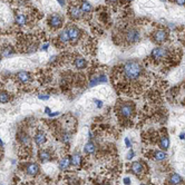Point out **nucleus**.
Instances as JSON below:
<instances>
[{
    "label": "nucleus",
    "mask_w": 185,
    "mask_h": 185,
    "mask_svg": "<svg viewBox=\"0 0 185 185\" xmlns=\"http://www.w3.org/2000/svg\"><path fill=\"white\" fill-rule=\"evenodd\" d=\"M142 71H143V67L140 65L138 61L135 60H130L127 61L124 68H123V73L125 77L128 80H136L140 78V76L142 75Z\"/></svg>",
    "instance_id": "obj_1"
},
{
    "label": "nucleus",
    "mask_w": 185,
    "mask_h": 185,
    "mask_svg": "<svg viewBox=\"0 0 185 185\" xmlns=\"http://www.w3.org/2000/svg\"><path fill=\"white\" fill-rule=\"evenodd\" d=\"M140 30L136 29V28H130L126 31L125 34V39L127 40V42L130 44H133V42H136L140 40Z\"/></svg>",
    "instance_id": "obj_2"
},
{
    "label": "nucleus",
    "mask_w": 185,
    "mask_h": 185,
    "mask_svg": "<svg viewBox=\"0 0 185 185\" xmlns=\"http://www.w3.org/2000/svg\"><path fill=\"white\" fill-rule=\"evenodd\" d=\"M133 112H134V107L132 104L125 103V104H122L118 108V113L122 117L124 118H130V116L133 115Z\"/></svg>",
    "instance_id": "obj_3"
},
{
    "label": "nucleus",
    "mask_w": 185,
    "mask_h": 185,
    "mask_svg": "<svg viewBox=\"0 0 185 185\" xmlns=\"http://www.w3.org/2000/svg\"><path fill=\"white\" fill-rule=\"evenodd\" d=\"M153 41L156 42V44H163V42H165L167 38H168V34H167V31L164 29H158L156 30L155 32L153 34Z\"/></svg>",
    "instance_id": "obj_4"
},
{
    "label": "nucleus",
    "mask_w": 185,
    "mask_h": 185,
    "mask_svg": "<svg viewBox=\"0 0 185 185\" xmlns=\"http://www.w3.org/2000/svg\"><path fill=\"white\" fill-rule=\"evenodd\" d=\"M167 54H168V51H167L166 48L157 47V48H154V49L152 50L150 57L155 60H161V59H164L166 56H167Z\"/></svg>",
    "instance_id": "obj_5"
},
{
    "label": "nucleus",
    "mask_w": 185,
    "mask_h": 185,
    "mask_svg": "<svg viewBox=\"0 0 185 185\" xmlns=\"http://www.w3.org/2000/svg\"><path fill=\"white\" fill-rule=\"evenodd\" d=\"M48 24L51 28H60L63 26V18L59 15H51L48 19Z\"/></svg>",
    "instance_id": "obj_6"
},
{
    "label": "nucleus",
    "mask_w": 185,
    "mask_h": 185,
    "mask_svg": "<svg viewBox=\"0 0 185 185\" xmlns=\"http://www.w3.org/2000/svg\"><path fill=\"white\" fill-rule=\"evenodd\" d=\"M67 32H68V36H69V40H71V41H76L80 36V30L76 26H70L67 29Z\"/></svg>",
    "instance_id": "obj_7"
},
{
    "label": "nucleus",
    "mask_w": 185,
    "mask_h": 185,
    "mask_svg": "<svg viewBox=\"0 0 185 185\" xmlns=\"http://www.w3.org/2000/svg\"><path fill=\"white\" fill-rule=\"evenodd\" d=\"M69 16L71 17V19H74V20L80 19L81 16H83V11H81V9H80V7H77V6H70Z\"/></svg>",
    "instance_id": "obj_8"
},
{
    "label": "nucleus",
    "mask_w": 185,
    "mask_h": 185,
    "mask_svg": "<svg viewBox=\"0 0 185 185\" xmlns=\"http://www.w3.org/2000/svg\"><path fill=\"white\" fill-rule=\"evenodd\" d=\"M26 172H27V174H29V175L35 176L39 173V166H38V164H36V163H30V164H28L27 167H26Z\"/></svg>",
    "instance_id": "obj_9"
},
{
    "label": "nucleus",
    "mask_w": 185,
    "mask_h": 185,
    "mask_svg": "<svg viewBox=\"0 0 185 185\" xmlns=\"http://www.w3.org/2000/svg\"><path fill=\"white\" fill-rule=\"evenodd\" d=\"M130 171L134 174H142L144 172V167H143L142 163H140V162H134L132 164V166H130Z\"/></svg>",
    "instance_id": "obj_10"
},
{
    "label": "nucleus",
    "mask_w": 185,
    "mask_h": 185,
    "mask_svg": "<svg viewBox=\"0 0 185 185\" xmlns=\"http://www.w3.org/2000/svg\"><path fill=\"white\" fill-rule=\"evenodd\" d=\"M16 76L19 83H28L30 80V74L27 71H19Z\"/></svg>",
    "instance_id": "obj_11"
},
{
    "label": "nucleus",
    "mask_w": 185,
    "mask_h": 185,
    "mask_svg": "<svg viewBox=\"0 0 185 185\" xmlns=\"http://www.w3.org/2000/svg\"><path fill=\"white\" fill-rule=\"evenodd\" d=\"M46 140H47V137H46V134L44 132H38L35 135V142L37 145H42V144H45Z\"/></svg>",
    "instance_id": "obj_12"
},
{
    "label": "nucleus",
    "mask_w": 185,
    "mask_h": 185,
    "mask_svg": "<svg viewBox=\"0 0 185 185\" xmlns=\"http://www.w3.org/2000/svg\"><path fill=\"white\" fill-rule=\"evenodd\" d=\"M74 65L77 69H84L86 68V66H87V61H86L84 58H81V57H77L74 61Z\"/></svg>",
    "instance_id": "obj_13"
},
{
    "label": "nucleus",
    "mask_w": 185,
    "mask_h": 185,
    "mask_svg": "<svg viewBox=\"0 0 185 185\" xmlns=\"http://www.w3.org/2000/svg\"><path fill=\"white\" fill-rule=\"evenodd\" d=\"M18 140H19L20 143L22 144V145H29L30 144V137L26 133H24V132H21L19 135H18Z\"/></svg>",
    "instance_id": "obj_14"
},
{
    "label": "nucleus",
    "mask_w": 185,
    "mask_h": 185,
    "mask_svg": "<svg viewBox=\"0 0 185 185\" xmlns=\"http://www.w3.org/2000/svg\"><path fill=\"white\" fill-rule=\"evenodd\" d=\"M38 157L41 162H47L50 160V153L47 150H40L38 152Z\"/></svg>",
    "instance_id": "obj_15"
},
{
    "label": "nucleus",
    "mask_w": 185,
    "mask_h": 185,
    "mask_svg": "<svg viewBox=\"0 0 185 185\" xmlns=\"http://www.w3.org/2000/svg\"><path fill=\"white\" fill-rule=\"evenodd\" d=\"M160 147L162 150H167L168 147H170V140L167 136H162L160 140Z\"/></svg>",
    "instance_id": "obj_16"
},
{
    "label": "nucleus",
    "mask_w": 185,
    "mask_h": 185,
    "mask_svg": "<svg viewBox=\"0 0 185 185\" xmlns=\"http://www.w3.org/2000/svg\"><path fill=\"white\" fill-rule=\"evenodd\" d=\"M80 9L84 14H89L93 10V6L90 5L88 1H83L81 5H80Z\"/></svg>",
    "instance_id": "obj_17"
},
{
    "label": "nucleus",
    "mask_w": 185,
    "mask_h": 185,
    "mask_svg": "<svg viewBox=\"0 0 185 185\" xmlns=\"http://www.w3.org/2000/svg\"><path fill=\"white\" fill-rule=\"evenodd\" d=\"M95 150H96L95 144L93 142H88L85 145V147H84V152H85L86 154H93V153H95Z\"/></svg>",
    "instance_id": "obj_18"
},
{
    "label": "nucleus",
    "mask_w": 185,
    "mask_h": 185,
    "mask_svg": "<svg viewBox=\"0 0 185 185\" xmlns=\"http://www.w3.org/2000/svg\"><path fill=\"white\" fill-rule=\"evenodd\" d=\"M170 183L171 185H179L182 183V177L179 174H172L170 177Z\"/></svg>",
    "instance_id": "obj_19"
},
{
    "label": "nucleus",
    "mask_w": 185,
    "mask_h": 185,
    "mask_svg": "<svg viewBox=\"0 0 185 185\" xmlns=\"http://www.w3.org/2000/svg\"><path fill=\"white\" fill-rule=\"evenodd\" d=\"M81 163V156L79 154H74L70 157V164L74 166H79Z\"/></svg>",
    "instance_id": "obj_20"
},
{
    "label": "nucleus",
    "mask_w": 185,
    "mask_h": 185,
    "mask_svg": "<svg viewBox=\"0 0 185 185\" xmlns=\"http://www.w3.org/2000/svg\"><path fill=\"white\" fill-rule=\"evenodd\" d=\"M70 164V158L69 157H64L63 160L59 162V168L60 170H67L69 167Z\"/></svg>",
    "instance_id": "obj_21"
},
{
    "label": "nucleus",
    "mask_w": 185,
    "mask_h": 185,
    "mask_svg": "<svg viewBox=\"0 0 185 185\" xmlns=\"http://www.w3.org/2000/svg\"><path fill=\"white\" fill-rule=\"evenodd\" d=\"M166 157H167V154L164 150H155L154 153V158L156 161H164L166 160Z\"/></svg>",
    "instance_id": "obj_22"
},
{
    "label": "nucleus",
    "mask_w": 185,
    "mask_h": 185,
    "mask_svg": "<svg viewBox=\"0 0 185 185\" xmlns=\"http://www.w3.org/2000/svg\"><path fill=\"white\" fill-rule=\"evenodd\" d=\"M58 39H59V41L64 42V44H66V42L69 41V36H68L67 30H63V31L60 32L59 36H58Z\"/></svg>",
    "instance_id": "obj_23"
},
{
    "label": "nucleus",
    "mask_w": 185,
    "mask_h": 185,
    "mask_svg": "<svg viewBox=\"0 0 185 185\" xmlns=\"http://www.w3.org/2000/svg\"><path fill=\"white\" fill-rule=\"evenodd\" d=\"M10 100V95L6 91H0V103L6 104Z\"/></svg>",
    "instance_id": "obj_24"
},
{
    "label": "nucleus",
    "mask_w": 185,
    "mask_h": 185,
    "mask_svg": "<svg viewBox=\"0 0 185 185\" xmlns=\"http://www.w3.org/2000/svg\"><path fill=\"white\" fill-rule=\"evenodd\" d=\"M16 21H17V24L18 25H25L26 22V17L24 15H18L17 17H16Z\"/></svg>",
    "instance_id": "obj_25"
},
{
    "label": "nucleus",
    "mask_w": 185,
    "mask_h": 185,
    "mask_svg": "<svg viewBox=\"0 0 185 185\" xmlns=\"http://www.w3.org/2000/svg\"><path fill=\"white\" fill-rule=\"evenodd\" d=\"M12 54H14V50L11 49L10 47H7V48L2 51V56H4V57H9V56L12 55Z\"/></svg>",
    "instance_id": "obj_26"
},
{
    "label": "nucleus",
    "mask_w": 185,
    "mask_h": 185,
    "mask_svg": "<svg viewBox=\"0 0 185 185\" xmlns=\"http://www.w3.org/2000/svg\"><path fill=\"white\" fill-rule=\"evenodd\" d=\"M69 140H70V135L68 133H66V134L63 135V140H64V142H69Z\"/></svg>",
    "instance_id": "obj_27"
},
{
    "label": "nucleus",
    "mask_w": 185,
    "mask_h": 185,
    "mask_svg": "<svg viewBox=\"0 0 185 185\" xmlns=\"http://www.w3.org/2000/svg\"><path fill=\"white\" fill-rule=\"evenodd\" d=\"M134 154H135V153H134V150H130V153H128V155H127V160H130V158H133V157H134Z\"/></svg>",
    "instance_id": "obj_28"
},
{
    "label": "nucleus",
    "mask_w": 185,
    "mask_h": 185,
    "mask_svg": "<svg viewBox=\"0 0 185 185\" xmlns=\"http://www.w3.org/2000/svg\"><path fill=\"white\" fill-rule=\"evenodd\" d=\"M177 5L180 6H185V0H174Z\"/></svg>",
    "instance_id": "obj_29"
},
{
    "label": "nucleus",
    "mask_w": 185,
    "mask_h": 185,
    "mask_svg": "<svg viewBox=\"0 0 185 185\" xmlns=\"http://www.w3.org/2000/svg\"><path fill=\"white\" fill-rule=\"evenodd\" d=\"M124 184H126V185L130 184V180L128 179V177H125V179H124Z\"/></svg>",
    "instance_id": "obj_30"
},
{
    "label": "nucleus",
    "mask_w": 185,
    "mask_h": 185,
    "mask_svg": "<svg viewBox=\"0 0 185 185\" xmlns=\"http://www.w3.org/2000/svg\"><path fill=\"white\" fill-rule=\"evenodd\" d=\"M95 103H96V105H97V107H101V106H103V103H101L100 100H97V99H96Z\"/></svg>",
    "instance_id": "obj_31"
},
{
    "label": "nucleus",
    "mask_w": 185,
    "mask_h": 185,
    "mask_svg": "<svg viewBox=\"0 0 185 185\" xmlns=\"http://www.w3.org/2000/svg\"><path fill=\"white\" fill-rule=\"evenodd\" d=\"M125 143H126V145L128 146V147H130V146H132V143H130V140H128V138H125Z\"/></svg>",
    "instance_id": "obj_32"
},
{
    "label": "nucleus",
    "mask_w": 185,
    "mask_h": 185,
    "mask_svg": "<svg viewBox=\"0 0 185 185\" xmlns=\"http://www.w3.org/2000/svg\"><path fill=\"white\" fill-rule=\"evenodd\" d=\"M108 4H117L118 2V0H106Z\"/></svg>",
    "instance_id": "obj_33"
},
{
    "label": "nucleus",
    "mask_w": 185,
    "mask_h": 185,
    "mask_svg": "<svg viewBox=\"0 0 185 185\" xmlns=\"http://www.w3.org/2000/svg\"><path fill=\"white\" fill-rule=\"evenodd\" d=\"M180 138H181V140H184V138H185V133H182V134H181Z\"/></svg>",
    "instance_id": "obj_34"
},
{
    "label": "nucleus",
    "mask_w": 185,
    "mask_h": 185,
    "mask_svg": "<svg viewBox=\"0 0 185 185\" xmlns=\"http://www.w3.org/2000/svg\"><path fill=\"white\" fill-rule=\"evenodd\" d=\"M58 1H59V2H60V5H61V6H64V0H58Z\"/></svg>",
    "instance_id": "obj_35"
},
{
    "label": "nucleus",
    "mask_w": 185,
    "mask_h": 185,
    "mask_svg": "<svg viewBox=\"0 0 185 185\" xmlns=\"http://www.w3.org/2000/svg\"><path fill=\"white\" fill-rule=\"evenodd\" d=\"M46 113H50V108L47 107V108H46Z\"/></svg>",
    "instance_id": "obj_36"
},
{
    "label": "nucleus",
    "mask_w": 185,
    "mask_h": 185,
    "mask_svg": "<svg viewBox=\"0 0 185 185\" xmlns=\"http://www.w3.org/2000/svg\"><path fill=\"white\" fill-rule=\"evenodd\" d=\"M103 185H110V184H108V183H104Z\"/></svg>",
    "instance_id": "obj_37"
},
{
    "label": "nucleus",
    "mask_w": 185,
    "mask_h": 185,
    "mask_svg": "<svg viewBox=\"0 0 185 185\" xmlns=\"http://www.w3.org/2000/svg\"><path fill=\"white\" fill-rule=\"evenodd\" d=\"M0 145H2V142H1V140H0Z\"/></svg>",
    "instance_id": "obj_38"
},
{
    "label": "nucleus",
    "mask_w": 185,
    "mask_h": 185,
    "mask_svg": "<svg viewBox=\"0 0 185 185\" xmlns=\"http://www.w3.org/2000/svg\"><path fill=\"white\" fill-rule=\"evenodd\" d=\"M126 1H128V2H130V1H132V0H126Z\"/></svg>",
    "instance_id": "obj_39"
},
{
    "label": "nucleus",
    "mask_w": 185,
    "mask_h": 185,
    "mask_svg": "<svg viewBox=\"0 0 185 185\" xmlns=\"http://www.w3.org/2000/svg\"><path fill=\"white\" fill-rule=\"evenodd\" d=\"M140 185H146V184H140Z\"/></svg>",
    "instance_id": "obj_40"
},
{
    "label": "nucleus",
    "mask_w": 185,
    "mask_h": 185,
    "mask_svg": "<svg viewBox=\"0 0 185 185\" xmlns=\"http://www.w3.org/2000/svg\"><path fill=\"white\" fill-rule=\"evenodd\" d=\"M184 105H185V100H184Z\"/></svg>",
    "instance_id": "obj_41"
}]
</instances>
